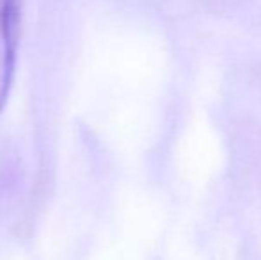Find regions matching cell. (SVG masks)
<instances>
[{
    "mask_svg": "<svg viewBox=\"0 0 261 260\" xmlns=\"http://www.w3.org/2000/svg\"><path fill=\"white\" fill-rule=\"evenodd\" d=\"M25 0H0V34L11 57H18Z\"/></svg>",
    "mask_w": 261,
    "mask_h": 260,
    "instance_id": "1",
    "label": "cell"
}]
</instances>
